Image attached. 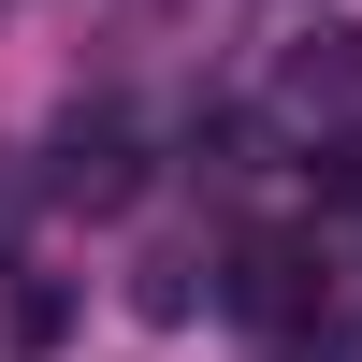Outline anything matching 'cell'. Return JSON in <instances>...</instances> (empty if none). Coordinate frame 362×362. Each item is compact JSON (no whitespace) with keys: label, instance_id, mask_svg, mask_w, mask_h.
<instances>
[{"label":"cell","instance_id":"cell-1","mask_svg":"<svg viewBox=\"0 0 362 362\" xmlns=\"http://www.w3.org/2000/svg\"><path fill=\"white\" fill-rule=\"evenodd\" d=\"M232 319H261V334H319V319H334V261H319L305 232L232 247Z\"/></svg>","mask_w":362,"mask_h":362},{"label":"cell","instance_id":"cell-2","mask_svg":"<svg viewBox=\"0 0 362 362\" xmlns=\"http://www.w3.org/2000/svg\"><path fill=\"white\" fill-rule=\"evenodd\" d=\"M44 189H58V203H87V218H116V203L145 189L131 116H73V131H58V160H44Z\"/></svg>","mask_w":362,"mask_h":362},{"label":"cell","instance_id":"cell-3","mask_svg":"<svg viewBox=\"0 0 362 362\" xmlns=\"http://www.w3.org/2000/svg\"><path fill=\"white\" fill-rule=\"evenodd\" d=\"M290 87H305V102H348V87H362V44H348V29H319V44L290 58Z\"/></svg>","mask_w":362,"mask_h":362},{"label":"cell","instance_id":"cell-4","mask_svg":"<svg viewBox=\"0 0 362 362\" xmlns=\"http://www.w3.org/2000/svg\"><path fill=\"white\" fill-rule=\"evenodd\" d=\"M189 276H203V261H145V290H131V305H145V319H189V305H203Z\"/></svg>","mask_w":362,"mask_h":362},{"label":"cell","instance_id":"cell-5","mask_svg":"<svg viewBox=\"0 0 362 362\" xmlns=\"http://www.w3.org/2000/svg\"><path fill=\"white\" fill-rule=\"evenodd\" d=\"M319 203H334V218H362V131H348V145H319Z\"/></svg>","mask_w":362,"mask_h":362}]
</instances>
